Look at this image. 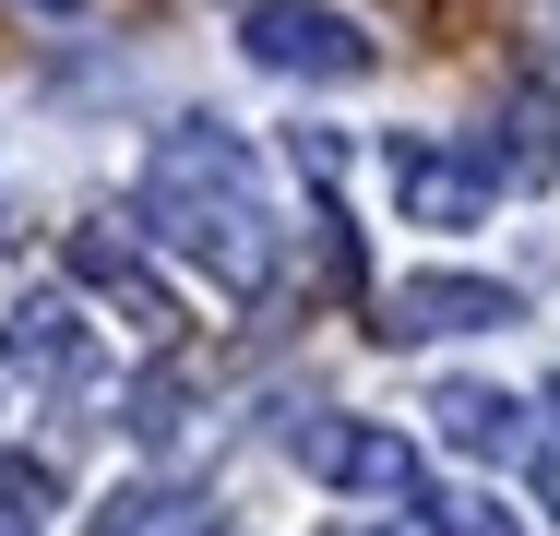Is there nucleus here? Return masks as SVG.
<instances>
[{"label": "nucleus", "instance_id": "obj_1", "mask_svg": "<svg viewBox=\"0 0 560 536\" xmlns=\"http://www.w3.org/2000/svg\"><path fill=\"white\" fill-rule=\"evenodd\" d=\"M143 214H155V238H167L191 275H215L226 299H262V287H275V203H262V167H250L238 131L179 119V131L143 155Z\"/></svg>", "mask_w": 560, "mask_h": 536}, {"label": "nucleus", "instance_id": "obj_2", "mask_svg": "<svg viewBox=\"0 0 560 536\" xmlns=\"http://www.w3.org/2000/svg\"><path fill=\"white\" fill-rule=\"evenodd\" d=\"M250 60L262 72H299V84H358L370 72V36L346 24L335 0H250Z\"/></svg>", "mask_w": 560, "mask_h": 536}, {"label": "nucleus", "instance_id": "obj_3", "mask_svg": "<svg viewBox=\"0 0 560 536\" xmlns=\"http://www.w3.org/2000/svg\"><path fill=\"white\" fill-rule=\"evenodd\" d=\"M382 167H394L406 226H477L489 191H501V167H489V155H453V143H430V131H394V143H382Z\"/></svg>", "mask_w": 560, "mask_h": 536}, {"label": "nucleus", "instance_id": "obj_4", "mask_svg": "<svg viewBox=\"0 0 560 536\" xmlns=\"http://www.w3.org/2000/svg\"><path fill=\"white\" fill-rule=\"evenodd\" d=\"M501 322H525V299H513V287H489V275H406V287H382V346L501 334Z\"/></svg>", "mask_w": 560, "mask_h": 536}, {"label": "nucleus", "instance_id": "obj_5", "mask_svg": "<svg viewBox=\"0 0 560 536\" xmlns=\"http://www.w3.org/2000/svg\"><path fill=\"white\" fill-rule=\"evenodd\" d=\"M12 358H24L48 394H108V346L84 334L72 299H24V311H12Z\"/></svg>", "mask_w": 560, "mask_h": 536}, {"label": "nucleus", "instance_id": "obj_6", "mask_svg": "<svg viewBox=\"0 0 560 536\" xmlns=\"http://www.w3.org/2000/svg\"><path fill=\"white\" fill-rule=\"evenodd\" d=\"M299 453H311V465H323L335 489H358V501H430V489H418V453H406L394 429H358V418H323V429H311V441H299Z\"/></svg>", "mask_w": 560, "mask_h": 536}, {"label": "nucleus", "instance_id": "obj_7", "mask_svg": "<svg viewBox=\"0 0 560 536\" xmlns=\"http://www.w3.org/2000/svg\"><path fill=\"white\" fill-rule=\"evenodd\" d=\"M72 275H84V287H96L119 322H143V334H167V322H179V299L143 275V250H131L119 226H72Z\"/></svg>", "mask_w": 560, "mask_h": 536}, {"label": "nucleus", "instance_id": "obj_8", "mask_svg": "<svg viewBox=\"0 0 560 536\" xmlns=\"http://www.w3.org/2000/svg\"><path fill=\"white\" fill-rule=\"evenodd\" d=\"M84 536H226V525H215L203 489H108L84 513Z\"/></svg>", "mask_w": 560, "mask_h": 536}, {"label": "nucleus", "instance_id": "obj_9", "mask_svg": "<svg viewBox=\"0 0 560 536\" xmlns=\"http://www.w3.org/2000/svg\"><path fill=\"white\" fill-rule=\"evenodd\" d=\"M430 418H442L453 453H525V406H513L501 382H442V394H430Z\"/></svg>", "mask_w": 560, "mask_h": 536}, {"label": "nucleus", "instance_id": "obj_10", "mask_svg": "<svg viewBox=\"0 0 560 536\" xmlns=\"http://www.w3.org/2000/svg\"><path fill=\"white\" fill-rule=\"evenodd\" d=\"M501 179H560V96L549 84H513L501 96V155H489Z\"/></svg>", "mask_w": 560, "mask_h": 536}, {"label": "nucleus", "instance_id": "obj_11", "mask_svg": "<svg viewBox=\"0 0 560 536\" xmlns=\"http://www.w3.org/2000/svg\"><path fill=\"white\" fill-rule=\"evenodd\" d=\"M179 418H191V370H143L131 382V429L143 441H179Z\"/></svg>", "mask_w": 560, "mask_h": 536}, {"label": "nucleus", "instance_id": "obj_12", "mask_svg": "<svg viewBox=\"0 0 560 536\" xmlns=\"http://www.w3.org/2000/svg\"><path fill=\"white\" fill-rule=\"evenodd\" d=\"M430 536H525L489 489H430Z\"/></svg>", "mask_w": 560, "mask_h": 536}, {"label": "nucleus", "instance_id": "obj_13", "mask_svg": "<svg viewBox=\"0 0 560 536\" xmlns=\"http://www.w3.org/2000/svg\"><path fill=\"white\" fill-rule=\"evenodd\" d=\"M537 489H549V513H560V453H537Z\"/></svg>", "mask_w": 560, "mask_h": 536}, {"label": "nucleus", "instance_id": "obj_14", "mask_svg": "<svg viewBox=\"0 0 560 536\" xmlns=\"http://www.w3.org/2000/svg\"><path fill=\"white\" fill-rule=\"evenodd\" d=\"M323 536H382V525H323Z\"/></svg>", "mask_w": 560, "mask_h": 536}, {"label": "nucleus", "instance_id": "obj_15", "mask_svg": "<svg viewBox=\"0 0 560 536\" xmlns=\"http://www.w3.org/2000/svg\"><path fill=\"white\" fill-rule=\"evenodd\" d=\"M0 536H24V513H0Z\"/></svg>", "mask_w": 560, "mask_h": 536}, {"label": "nucleus", "instance_id": "obj_16", "mask_svg": "<svg viewBox=\"0 0 560 536\" xmlns=\"http://www.w3.org/2000/svg\"><path fill=\"white\" fill-rule=\"evenodd\" d=\"M549 418H560V382H549Z\"/></svg>", "mask_w": 560, "mask_h": 536}, {"label": "nucleus", "instance_id": "obj_17", "mask_svg": "<svg viewBox=\"0 0 560 536\" xmlns=\"http://www.w3.org/2000/svg\"><path fill=\"white\" fill-rule=\"evenodd\" d=\"M48 12H72V0H48Z\"/></svg>", "mask_w": 560, "mask_h": 536}]
</instances>
